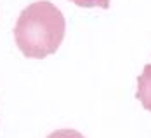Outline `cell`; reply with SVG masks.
<instances>
[{"label": "cell", "instance_id": "1", "mask_svg": "<svg viewBox=\"0 0 151 138\" xmlns=\"http://www.w3.org/2000/svg\"><path fill=\"white\" fill-rule=\"evenodd\" d=\"M64 31L66 21L63 12L52 2L40 0L21 11L14 26V39L26 58L44 60L58 51Z\"/></svg>", "mask_w": 151, "mask_h": 138}, {"label": "cell", "instance_id": "2", "mask_svg": "<svg viewBox=\"0 0 151 138\" xmlns=\"http://www.w3.org/2000/svg\"><path fill=\"white\" fill-rule=\"evenodd\" d=\"M137 100L141 101V105L151 112V63H148L141 75L137 77Z\"/></svg>", "mask_w": 151, "mask_h": 138}, {"label": "cell", "instance_id": "3", "mask_svg": "<svg viewBox=\"0 0 151 138\" xmlns=\"http://www.w3.org/2000/svg\"><path fill=\"white\" fill-rule=\"evenodd\" d=\"M47 138H85L80 131L76 129H70V128H64V129H56L52 131Z\"/></svg>", "mask_w": 151, "mask_h": 138}, {"label": "cell", "instance_id": "4", "mask_svg": "<svg viewBox=\"0 0 151 138\" xmlns=\"http://www.w3.org/2000/svg\"><path fill=\"white\" fill-rule=\"evenodd\" d=\"M78 7H101V9H108L111 0H71Z\"/></svg>", "mask_w": 151, "mask_h": 138}]
</instances>
